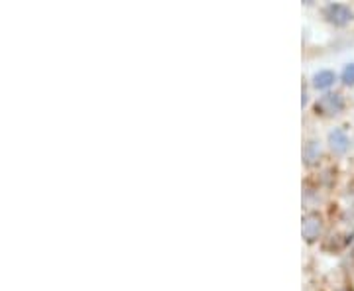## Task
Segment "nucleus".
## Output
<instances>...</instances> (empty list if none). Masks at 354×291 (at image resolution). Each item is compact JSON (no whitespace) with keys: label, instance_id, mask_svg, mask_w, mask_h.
Wrapping results in <instances>:
<instances>
[{"label":"nucleus","instance_id":"6","mask_svg":"<svg viewBox=\"0 0 354 291\" xmlns=\"http://www.w3.org/2000/svg\"><path fill=\"white\" fill-rule=\"evenodd\" d=\"M335 81H337V75L333 71H329V69H323V71H319L313 77V85H315L317 89H329Z\"/></svg>","mask_w":354,"mask_h":291},{"label":"nucleus","instance_id":"1","mask_svg":"<svg viewBox=\"0 0 354 291\" xmlns=\"http://www.w3.org/2000/svg\"><path fill=\"white\" fill-rule=\"evenodd\" d=\"M344 104L346 102H344V97L341 93H327L315 102V111L317 114L330 118V116H339L344 111Z\"/></svg>","mask_w":354,"mask_h":291},{"label":"nucleus","instance_id":"5","mask_svg":"<svg viewBox=\"0 0 354 291\" xmlns=\"http://www.w3.org/2000/svg\"><path fill=\"white\" fill-rule=\"evenodd\" d=\"M323 156V148L319 140H309L304 148V160L307 165H313L319 162V158Z\"/></svg>","mask_w":354,"mask_h":291},{"label":"nucleus","instance_id":"8","mask_svg":"<svg viewBox=\"0 0 354 291\" xmlns=\"http://www.w3.org/2000/svg\"><path fill=\"white\" fill-rule=\"evenodd\" d=\"M337 291H351L348 288H341V290H337Z\"/></svg>","mask_w":354,"mask_h":291},{"label":"nucleus","instance_id":"7","mask_svg":"<svg viewBox=\"0 0 354 291\" xmlns=\"http://www.w3.org/2000/svg\"><path fill=\"white\" fill-rule=\"evenodd\" d=\"M341 79H342V83H344V85H348V87L354 85V64H348L344 69H342Z\"/></svg>","mask_w":354,"mask_h":291},{"label":"nucleus","instance_id":"4","mask_svg":"<svg viewBox=\"0 0 354 291\" xmlns=\"http://www.w3.org/2000/svg\"><path fill=\"white\" fill-rule=\"evenodd\" d=\"M323 232V218L317 213H307L304 216V238L307 242L317 241Z\"/></svg>","mask_w":354,"mask_h":291},{"label":"nucleus","instance_id":"3","mask_svg":"<svg viewBox=\"0 0 354 291\" xmlns=\"http://www.w3.org/2000/svg\"><path fill=\"white\" fill-rule=\"evenodd\" d=\"M329 148L330 152L337 153V156H342V153L348 152L351 148V136L344 128H335L329 132Z\"/></svg>","mask_w":354,"mask_h":291},{"label":"nucleus","instance_id":"2","mask_svg":"<svg viewBox=\"0 0 354 291\" xmlns=\"http://www.w3.org/2000/svg\"><path fill=\"white\" fill-rule=\"evenodd\" d=\"M325 18L330 24L335 26H346L354 20V12L346 4H329L325 8Z\"/></svg>","mask_w":354,"mask_h":291}]
</instances>
